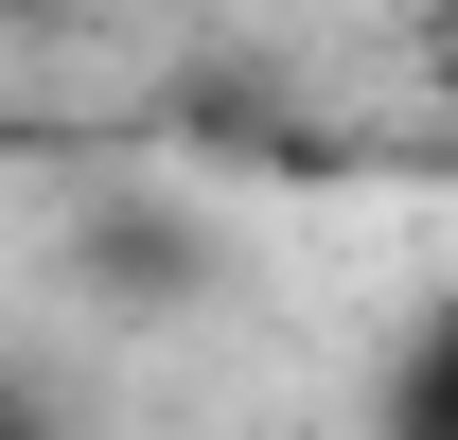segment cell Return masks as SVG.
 <instances>
[{"mask_svg":"<svg viewBox=\"0 0 458 440\" xmlns=\"http://www.w3.org/2000/svg\"><path fill=\"white\" fill-rule=\"evenodd\" d=\"M0 440H71V405H54L36 370H0Z\"/></svg>","mask_w":458,"mask_h":440,"instance_id":"6da1fadb","label":"cell"},{"mask_svg":"<svg viewBox=\"0 0 458 440\" xmlns=\"http://www.w3.org/2000/svg\"><path fill=\"white\" fill-rule=\"evenodd\" d=\"M0 18H54V0H0Z\"/></svg>","mask_w":458,"mask_h":440,"instance_id":"7a4b0ae2","label":"cell"}]
</instances>
